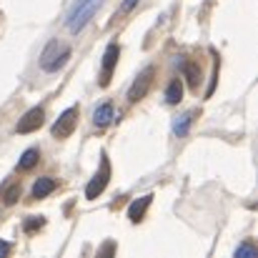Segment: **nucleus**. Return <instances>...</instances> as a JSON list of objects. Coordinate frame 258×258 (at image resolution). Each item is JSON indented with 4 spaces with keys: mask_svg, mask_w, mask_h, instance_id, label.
Returning <instances> with one entry per match:
<instances>
[{
    "mask_svg": "<svg viewBox=\"0 0 258 258\" xmlns=\"http://www.w3.org/2000/svg\"><path fill=\"white\" fill-rule=\"evenodd\" d=\"M108 180H110V163H108V158L103 156V161H100V171L95 173V175H93V180L86 185V198L88 201H95V198L105 190Z\"/></svg>",
    "mask_w": 258,
    "mask_h": 258,
    "instance_id": "nucleus-5",
    "label": "nucleus"
},
{
    "mask_svg": "<svg viewBox=\"0 0 258 258\" xmlns=\"http://www.w3.org/2000/svg\"><path fill=\"white\" fill-rule=\"evenodd\" d=\"M118 55H120V48L115 45V43H110L108 48H105V53H103V68H100V88H108L110 83V78H113V68H115V63H118Z\"/></svg>",
    "mask_w": 258,
    "mask_h": 258,
    "instance_id": "nucleus-6",
    "label": "nucleus"
},
{
    "mask_svg": "<svg viewBox=\"0 0 258 258\" xmlns=\"http://www.w3.org/2000/svg\"><path fill=\"white\" fill-rule=\"evenodd\" d=\"M55 190V180L50 178V175H43V178H38L35 183H33V198H45V196H50Z\"/></svg>",
    "mask_w": 258,
    "mask_h": 258,
    "instance_id": "nucleus-10",
    "label": "nucleus"
},
{
    "mask_svg": "<svg viewBox=\"0 0 258 258\" xmlns=\"http://www.w3.org/2000/svg\"><path fill=\"white\" fill-rule=\"evenodd\" d=\"M193 115H196V113H183V115H178V118L173 120V133H175V136H185L188 128H190V123H193Z\"/></svg>",
    "mask_w": 258,
    "mask_h": 258,
    "instance_id": "nucleus-12",
    "label": "nucleus"
},
{
    "mask_svg": "<svg viewBox=\"0 0 258 258\" xmlns=\"http://www.w3.org/2000/svg\"><path fill=\"white\" fill-rule=\"evenodd\" d=\"M151 201H153V196H143V198H138V201H133V203L128 206V218H131V223H141V221H143V216H146Z\"/></svg>",
    "mask_w": 258,
    "mask_h": 258,
    "instance_id": "nucleus-8",
    "label": "nucleus"
},
{
    "mask_svg": "<svg viewBox=\"0 0 258 258\" xmlns=\"http://www.w3.org/2000/svg\"><path fill=\"white\" fill-rule=\"evenodd\" d=\"M8 253H10V246H8L5 241H0V258H5Z\"/></svg>",
    "mask_w": 258,
    "mask_h": 258,
    "instance_id": "nucleus-19",
    "label": "nucleus"
},
{
    "mask_svg": "<svg viewBox=\"0 0 258 258\" xmlns=\"http://www.w3.org/2000/svg\"><path fill=\"white\" fill-rule=\"evenodd\" d=\"M100 3H103V0H78V3L73 5V10L68 13V28H71L73 33H81L88 23H90V18L95 15V10L100 8Z\"/></svg>",
    "mask_w": 258,
    "mask_h": 258,
    "instance_id": "nucleus-2",
    "label": "nucleus"
},
{
    "mask_svg": "<svg viewBox=\"0 0 258 258\" xmlns=\"http://www.w3.org/2000/svg\"><path fill=\"white\" fill-rule=\"evenodd\" d=\"M113 118H115V115H113V103H103V105H98V108L93 110V123H95L98 128H105Z\"/></svg>",
    "mask_w": 258,
    "mask_h": 258,
    "instance_id": "nucleus-9",
    "label": "nucleus"
},
{
    "mask_svg": "<svg viewBox=\"0 0 258 258\" xmlns=\"http://www.w3.org/2000/svg\"><path fill=\"white\" fill-rule=\"evenodd\" d=\"M243 256L256 258V248H253L251 243H243V246H238V248H236V258H243Z\"/></svg>",
    "mask_w": 258,
    "mask_h": 258,
    "instance_id": "nucleus-17",
    "label": "nucleus"
},
{
    "mask_svg": "<svg viewBox=\"0 0 258 258\" xmlns=\"http://www.w3.org/2000/svg\"><path fill=\"white\" fill-rule=\"evenodd\" d=\"M76 123H78V108H68V110H63V113L58 115V120L53 123V128H50L53 138H58V141L71 138V133L76 131Z\"/></svg>",
    "mask_w": 258,
    "mask_h": 258,
    "instance_id": "nucleus-3",
    "label": "nucleus"
},
{
    "mask_svg": "<svg viewBox=\"0 0 258 258\" xmlns=\"http://www.w3.org/2000/svg\"><path fill=\"white\" fill-rule=\"evenodd\" d=\"M43 120H45V110L43 108H30L20 120H18V133H35L40 125H43Z\"/></svg>",
    "mask_w": 258,
    "mask_h": 258,
    "instance_id": "nucleus-7",
    "label": "nucleus"
},
{
    "mask_svg": "<svg viewBox=\"0 0 258 258\" xmlns=\"http://www.w3.org/2000/svg\"><path fill=\"white\" fill-rule=\"evenodd\" d=\"M153 78H156V68H153V66H146V68L138 73V78L133 81L131 90H128V100H131V103H138L141 98H146L148 88L153 86Z\"/></svg>",
    "mask_w": 258,
    "mask_h": 258,
    "instance_id": "nucleus-4",
    "label": "nucleus"
},
{
    "mask_svg": "<svg viewBox=\"0 0 258 258\" xmlns=\"http://www.w3.org/2000/svg\"><path fill=\"white\" fill-rule=\"evenodd\" d=\"M18 198H20V185H18V183H13V185H8V188L3 190V203H5V206H13Z\"/></svg>",
    "mask_w": 258,
    "mask_h": 258,
    "instance_id": "nucleus-15",
    "label": "nucleus"
},
{
    "mask_svg": "<svg viewBox=\"0 0 258 258\" xmlns=\"http://www.w3.org/2000/svg\"><path fill=\"white\" fill-rule=\"evenodd\" d=\"M43 223H45V221H43L40 216H33V218H28V221H25V226H23V228H25V233H33V231L43 228Z\"/></svg>",
    "mask_w": 258,
    "mask_h": 258,
    "instance_id": "nucleus-16",
    "label": "nucleus"
},
{
    "mask_svg": "<svg viewBox=\"0 0 258 258\" xmlns=\"http://www.w3.org/2000/svg\"><path fill=\"white\" fill-rule=\"evenodd\" d=\"M68 60H71V45L53 40V43L45 45V50H43V55H40V68L48 71V73H55V71H60Z\"/></svg>",
    "mask_w": 258,
    "mask_h": 258,
    "instance_id": "nucleus-1",
    "label": "nucleus"
},
{
    "mask_svg": "<svg viewBox=\"0 0 258 258\" xmlns=\"http://www.w3.org/2000/svg\"><path fill=\"white\" fill-rule=\"evenodd\" d=\"M183 76H185V81H188V86L193 88H198V81H201V68H198V63H183Z\"/></svg>",
    "mask_w": 258,
    "mask_h": 258,
    "instance_id": "nucleus-11",
    "label": "nucleus"
},
{
    "mask_svg": "<svg viewBox=\"0 0 258 258\" xmlns=\"http://www.w3.org/2000/svg\"><path fill=\"white\" fill-rule=\"evenodd\" d=\"M136 5H138V0H123V3H120V15L128 13V10H133Z\"/></svg>",
    "mask_w": 258,
    "mask_h": 258,
    "instance_id": "nucleus-18",
    "label": "nucleus"
},
{
    "mask_svg": "<svg viewBox=\"0 0 258 258\" xmlns=\"http://www.w3.org/2000/svg\"><path fill=\"white\" fill-rule=\"evenodd\" d=\"M38 158H40L38 148H28V151L23 153V158L18 161V168H20V171H30V168L38 163Z\"/></svg>",
    "mask_w": 258,
    "mask_h": 258,
    "instance_id": "nucleus-13",
    "label": "nucleus"
},
{
    "mask_svg": "<svg viewBox=\"0 0 258 258\" xmlns=\"http://www.w3.org/2000/svg\"><path fill=\"white\" fill-rule=\"evenodd\" d=\"M180 98H183V86H180V81H173L168 90H166V100L175 105V103H180Z\"/></svg>",
    "mask_w": 258,
    "mask_h": 258,
    "instance_id": "nucleus-14",
    "label": "nucleus"
}]
</instances>
